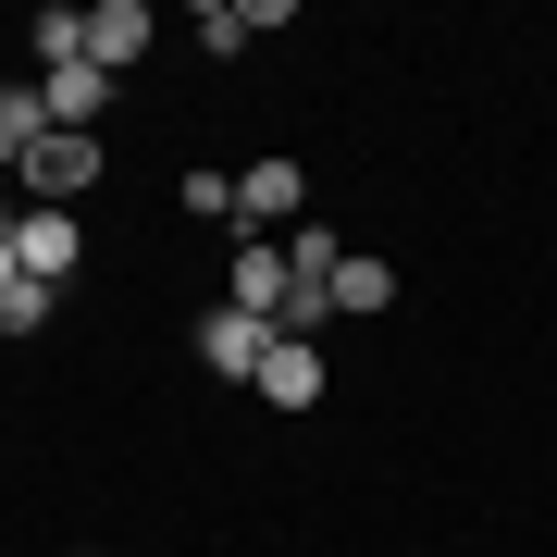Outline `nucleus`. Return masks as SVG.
Wrapping results in <instances>:
<instances>
[{
	"mask_svg": "<svg viewBox=\"0 0 557 557\" xmlns=\"http://www.w3.org/2000/svg\"><path fill=\"white\" fill-rule=\"evenodd\" d=\"M25 186H38V211H62L75 186H100V137H62V124H50V137L25 149Z\"/></svg>",
	"mask_w": 557,
	"mask_h": 557,
	"instance_id": "20e7f679",
	"label": "nucleus"
},
{
	"mask_svg": "<svg viewBox=\"0 0 557 557\" xmlns=\"http://www.w3.org/2000/svg\"><path fill=\"white\" fill-rule=\"evenodd\" d=\"M186 211H199V223H236V174H186Z\"/></svg>",
	"mask_w": 557,
	"mask_h": 557,
	"instance_id": "ddd939ff",
	"label": "nucleus"
},
{
	"mask_svg": "<svg viewBox=\"0 0 557 557\" xmlns=\"http://www.w3.org/2000/svg\"><path fill=\"white\" fill-rule=\"evenodd\" d=\"M50 310H62V285H38V273H25V285H0V335H38Z\"/></svg>",
	"mask_w": 557,
	"mask_h": 557,
	"instance_id": "f8f14e48",
	"label": "nucleus"
},
{
	"mask_svg": "<svg viewBox=\"0 0 557 557\" xmlns=\"http://www.w3.org/2000/svg\"><path fill=\"white\" fill-rule=\"evenodd\" d=\"M260 25H285V0H260V13H248V0H211V13H199V50H248Z\"/></svg>",
	"mask_w": 557,
	"mask_h": 557,
	"instance_id": "9b49d317",
	"label": "nucleus"
},
{
	"mask_svg": "<svg viewBox=\"0 0 557 557\" xmlns=\"http://www.w3.org/2000/svg\"><path fill=\"white\" fill-rule=\"evenodd\" d=\"M223 298L248 322H273L285 335V298H298V273H285V236H236V273H223Z\"/></svg>",
	"mask_w": 557,
	"mask_h": 557,
	"instance_id": "f257e3e1",
	"label": "nucleus"
},
{
	"mask_svg": "<svg viewBox=\"0 0 557 557\" xmlns=\"http://www.w3.org/2000/svg\"><path fill=\"white\" fill-rule=\"evenodd\" d=\"M236 223H248V236H260V223L298 236V223H310V174H298V161H248V174H236Z\"/></svg>",
	"mask_w": 557,
	"mask_h": 557,
	"instance_id": "7ed1b4c3",
	"label": "nucleus"
},
{
	"mask_svg": "<svg viewBox=\"0 0 557 557\" xmlns=\"http://www.w3.org/2000/svg\"><path fill=\"white\" fill-rule=\"evenodd\" d=\"M38 137H50V100H38V87H0V174H25Z\"/></svg>",
	"mask_w": 557,
	"mask_h": 557,
	"instance_id": "9d476101",
	"label": "nucleus"
},
{
	"mask_svg": "<svg viewBox=\"0 0 557 557\" xmlns=\"http://www.w3.org/2000/svg\"><path fill=\"white\" fill-rule=\"evenodd\" d=\"M13 260H25L38 285H62V273H75V211H25V223H13Z\"/></svg>",
	"mask_w": 557,
	"mask_h": 557,
	"instance_id": "1a4fd4ad",
	"label": "nucleus"
},
{
	"mask_svg": "<svg viewBox=\"0 0 557 557\" xmlns=\"http://www.w3.org/2000/svg\"><path fill=\"white\" fill-rule=\"evenodd\" d=\"M260 397H273V409H322V347H310V335H273V359H260Z\"/></svg>",
	"mask_w": 557,
	"mask_h": 557,
	"instance_id": "0eeeda50",
	"label": "nucleus"
},
{
	"mask_svg": "<svg viewBox=\"0 0 557 557\" xmlns=\"http://www.w3.org/2000/svg\"><path fill=\"white\" fill-rule=\"evenodd\" d=\"M112 87H124V75H100L87 50H75V62H38V100H50V124H62V137H87V124L112 112Z\"/></svg>",
	"mask_w": 557,
	"mask_h": 557,
	"instance_id": "f03ea898",
	"label": "nucleus"
},
{
	"mask_svg": "<svg viewBox=\"0 0 557 557\" xmlns=\"http://www.w3.org/2000/svg\"><path fill=\"white\" fill-rule=\"evenodd\" d=\"M149 38H161V25H149V0H87V62H100V75H124Z\"/></svg>",
	"mask_w": 557,
	"mask_h": 557,
	"instance_id": "423d86ee",
	"label": "nucleus"
},
{
	"mask_svg": "<svg viewBox=\"0 0 557 557\" xmlns=\"http://www.w3.org/2000/svg\"><path fill=\"white\" fill-rule=\"evenodd\" d=\"M322 310H335V322H384V310H397V273H384L372 248H347V260H335V298H322Z\"/></svg>",
	"mask_w": 557,
	"mask_h": 557,
	"instance_id": "6e6552de",
	"label": "nucleus"
},
{
	"mask_svg": "<svg viewBox=\"0 0 557 557\" xmlns=\"http://www.w3.org/2000/svg\"><path fill=\"white\" fill-rule=\"evenodd\" d=\"M199 359H211V372H236V384H260V359H273V322H248L236 298H223V310L199 322Z\"/></svg>",
	"mask_w": 557,
	"mask_h": 557,
	"instance_id": "39448f33",
	"label": "nucleus"
}]
</instances>
